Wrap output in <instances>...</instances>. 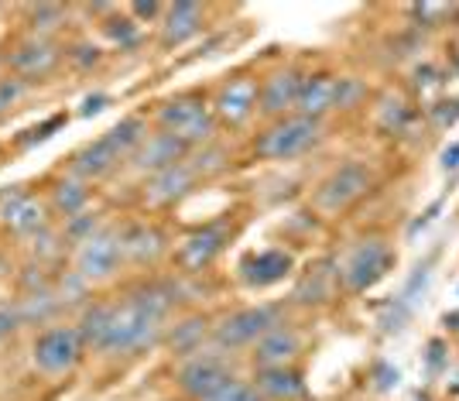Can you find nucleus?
Masks as SVG:
<instances>
[{
	"label": "nucleus",
	"mask_w": 459,
	"mask_h": 401,
	"mask_svg": "<svg viewBox=\"0 0 459 401\" xmlns=\"http://www.w3.org/2000/svg\"><path fill=\"white\" fill-rule=\"evenodd\" d=\"M169 306H172V299L165 292L148 288V292H137L127 302H117V306H93L82 316L79 333L96 350L134 353V350H144L158 340Z\"/></svg>",
	"instance_id": "f257e3e1"
},
{
	"label": "nucleus",
	"mask_w": 459,
	"mask_h": 401,
	"mask_svg": "<svg viewBox=\"0 0 459 401\" xmlns=\"http://www.w3.org/2000/svg\"><path fill=\"white\" fill-rule=\"evenodd\" d=\"M144 137H148L144 120L141 117H124L100 141H93L82 152H76V158H73V175H79V179H100V175L114 172L124 158H131L141 148Z\"/></svg>",
	"instance_id": "f03ea898"
},
{
	"label": "nucleus",
	"mask_w": 459,
	"mask_h": 401,
	"mask_svg": "<svg viewBox=\"0 0 459 401\" xmlns=\"http://www.w3.org/2000/svg\"><path fill=\"white\" fill-rule=\"evenodd\" d=\"M319 141H323V120L291 114L274 120L268 131L254 141V152L257 158H268V161H288V158L312 152Z\"/></svg>",
	"instance_id": "7ed1b4c3"
},
{
	"label": "nucleus",
	"mask_w": 459,
	"mask_h": 401,
	"mask_svg": "<svg viewBox=\"0 0 459 401\" xmlns=\"http://www.w3.org/2000/svg\"><path fill=\"white\" fill-rule=\"evenodd\" d=\"M158 124H161V131L172 134L175 141H182L186 148L210 141L212 131H216L212 107H206L203 96H175L169 103H161Z\"/></svg>",
	"instance_id": "20e7f679"
},
{
	"label": "nucleus",
	"mask_w": 459,
	"mask_h": 401,
	"mask_svg": "<svg viewBox=\"0 0 459 401\" xmlns=\"http://www.w3.org/2000/svg\"><path fill=\"white\" fill-rule=\"evenodd\" d=\"M357 96H360V83H357V79L333 76V73H316V76H306V83H302L295 114L323 120V114H329V110L353 107Z\"/></svg>",
	"instance_id": "39448f33"
},
{
	"label": "nucleus",
	"mask_w": 459,
	"mask_h": 401,
	"mask_svg": "<svg viewBox=\"0 0 459 401\" xmlns=\"http://www.w3.org/2000/svg\"><path fill=\"white\" fill-rule=\"evenodd\" d=\"M86 350V340L79 333V326H52V329H41L35 346H31V361L41 374L58 378V374H69L79 363Z\"/></svg>",
	"instance_id": "423d86ee"
},
{
	"label": "nucleus",
	"mask_w": 459,
	"mask_h": 401,
	"mask_svg": "<svg viewBox=\"0 0 459 401\" xmlns=\"http://www.w3.org/2000/svg\"><path fill=\"white\" fill-rule=\"evenodd\" d=\"M124 261V240L120 230H93L90 237L79 240L76 250V275L82 282H103L110 278Z\"/></svg>",
	"instance_id": "0eeeda50"
},
{
	"label": "nucleus",
	"mask_w": 459,
	"mask_h": 401,
	"mask_svg": "<svg viewBox=\"0 0 459 401\" xmlns=\"http://www.w3.org/2000/svg\"><path fill=\"white\" fill-rule=\"evenodd\" d=\"M274 326H281V312L274 306H247L230 312L227 319H220V326L212 329V336H216L220 346L237 350V346H254Z\"/></svg>",
	"instance_id": "6e6552de"
},
{
	"label": "nucleus",
	"mask_w": 459,
	"mask_h": 401,
	"mask_svg": "<svg viewBox=\"0 0 459 401\" xmlns=\"http://www.w3.org/2000/svg\"><path fill=\"white\" fill-rule=\"evenodd\" d=\"M391 265H394V250L381 240H364L360 248L350 250V257L340 267V282L350 292H367L391 271Z\"/></svg>",
	"instance_id": "1a4fd4ad"
},
{
	"label": "nucleus",
	"mask_w": 459,
	"mask_h": 401,
	"mask_svg": "<svg viewBox=\"0 0 459 401\" xmlns=\"http://www.w3.org/2000/svg\"><path fill=\"white\" fill-rule=\"evenodd\" d=\"M367 192H370V172H367L364 165L350 161V165L336 169V172L319 186L316 206L323 213H343V210H350L357 199H364Z\"/></svg>",
	"instance_id": "9d476101"
},
{
	"label": "nucleus",
	"mask_w": 459,
	"mask_h": 401,
	"mask_svg": "<svg viewBox=\"0 0 459 401\" xmlns=\"http://www.w3.org/2000/svg\"><path fill=\"white\" fill-rule=\"evenodd\" d=\"M261 103V83L250 76H233L220 86L216 103H212V117L223 124H244L257 114Z\"/></svg>",
	"instance_id": "9b49d317"
},
{
	"label": "nucleus",
	"mask_w": 459,
	"mask_h": 401,
	"mask_svg": "<svg viewBox=\"0 0 459 401\" xmlns=\"http://www.w3.org/2000/svg\"><path fill=\"white\" fill-rule=\"evenodd\" d=\"M58 62H62V48L52 39H45V35H31L11 52V69L24 83L28 79H45Z\"/></svg>",
	"instance_id": "f8f14e48"
},
{
	"label": "nucleus",
	"mask_w": 459,
	"mask_h": 401,
	"mask_svg": "<svg viewBox=\"0 0 459 401\" xmlns=\"http://www.w3.org/2000/svg\"><path fill=\"white\" fill-rule=\"evenodd\" d=\"M230 378H233V370H230L223 361H216V357H192L189 363L178 367V388H182L186 398H192V401H206L212 391L223 388Z\"/></svg>",
	"instance_id": "ddd939ff"
},
{
	"label": "nucleus",
	"mask_w": 459,
	"mask_h": 401,
	"mask_svg": "<svg viewBox=\"0 0 459 401\" xmlns=\"http://www.w3.org/2000/svg\"><path fill=\"white\" fill-rule=\"evenodd\" d=\"M302 83H306V76H302L299 69H281V73L268 76L264 83H261V103H257V110L281 120L288 110H295V107H299Z\"/></svg>",
	"instance_id": "4468645a"
},
{
	"label": "nucleus",
	"mask_w": 459,
	"mask_h": 401,
	"mask_svg": "<svg viewBox=\"0 0 459 401\" xmlns=\"http://www.w3.org/2000/svg\"><path fill=\"white\" fill-rule=\"evenodd\" d=\"M0 223L14 233H39L45 227V206L24 189L4 192L0 196Z\"/></svg>",
	"instance_id": "2eb2a0df"
},
{
	"label": "nucleus",
	"mask_w": 459,
	"mask_h": 401,
	"mask_svg": "<svg viewBox=\"0 0 459 401\" xmlns=\"http://www.w3.org/2000/svg\"><path fill=\"white\" fill-rule=\"evenodd\" d=\"M302 340L291 326H274L271 333H264L257 344H254V367H291V361L299 357Z\"/></svg>",
	"instance_id": "dca6fc26"
},
{
	"label": "nucleus",
	"mask_w": 459,
	"mask_h": 401,
	"mask_svg": "<svg viewBox=\"0 0 459 401\" xmlns=\"http://www.w3.org/2000/svg\"><path fill=\"white\" fill-rule=\"evenodd\" d=\"M134 165L141 169V172H165V169H172V165H178L182 158H186V144L182 141H175L172 134H152V137H144L141 141V148H137L134 154Z\"/></svg>",
	"instance_id": "f3484780"
},
{
	"label": "nucleus",
	"mask_w": 459,
	"mask_h": 401,
	"mask_svg": "<svg viewBox=\"0 0 459 401\" xmlns=\"http://www.w3.org/2000/svg\"><path fill=\"white\" fill-rule=\"evenodd\" d=\"M291 267H295V257L288 250H261V254H254V257L244 261V282L254 288L278 285V282H285L288 275H291Z\"/></svg>",
	"instance_id": "a211bd4d"
},
{
	"label": "nucleus",
	"mask_w": 459,
	"mask_h": 401,
	"mask_svg": "<svg viewBox=\"0 0 459 401\" xmlns=\"http://www.w3.org/2000/svg\"><path fill=\"white\" fill-rule=\"evenodd\" d=\"M227 230L223 227H203L195 230L192 237H186V244L178 248V265L189 271H203L206 265H212V257L223 250Z\"/></svg>",
	"instance_id": "6ab92c4d"
},
{
	"label": "nucleus",
	"mask_w": 459,
	"mask_h": 401,
	"mask_svg": "<svg viewBox=\"0 0 459 401\" xmlns=\"http://www.w3.org/2000/svg\"><path fill=\"white\" fill-rule=\"evenodd\" d=\"M254 388L261 391L264 401H295L302 398L306 381L295 367H261L257 378H254Z\"/></svg>",
	"instance_id": "aec40b11"
},
{
	"label": "nucleus",
	"mask_w": 459,
	"mask_h": 401,
	"mask_svg": "<svg viewBox=\"0 0 459 401\" xmlns=\"http://www.w3.org/2000/svg\"><path fill=\"white\" fill-rule=\"evenodd\" d=\"M199 24H203L199 4H175L165 11V21H161V45L175 48V45L189 41L192 35H199Z\"/></svg>",
	"instance_id": "412c9836"
},
{
	"label": "nucleus",
	"mask_w": 459,
	"mask_h": 401,
	"mask_svg": "<svg viewBox=\"0 0 459 401\" xmlns=\"http://www.w3.org/2000/svg\"><path fill=\"white\" fill-rule=\"evenodd\" d=\"M192 182H195V169H192L189 161L182 158L178 165H172V169H165V172L152 175V182H148V203H172V199H178L182 192L189 189Z\"/></svg>",
	"instance_id": "4be33fe9"
},
{
	"label": "nucleus",
	"mask_w": 459,
	"mask_h": 401,
	"mask_svg": "<svg viewBox=\"0 0 459 401\" xmlns=\"http://www.w3.org/2000/svg\"><path fill=\"white\" fill-rule=\"evenodd\" d=\"M120 240H124V257H131V261H137V265L154 261V257L165 250L161 230L148 227V223H134V227L120 230Z\"/></svg>",
	"instance_id": "5701e85b"
},
{
	"label": "nucleus",
	"mask_w": 459,
	"mask_h": 401,
	"mask_svg": "<svg viewBox=\"0 0 459 401\" xmlns=\"http://www.w3.org/2000/svg\"><path fill=\"white\" fill-rule=\"evenodd\" d=\"M52 203H56V210L62 213V216H82V210H86V203H90V192L82 189V182H73V179H62L56 186V192H52Z\"/></svg>",
	"instance_id": "b1692460"
},
{
	"label": "nucleus",
	"mask_w": 459,
	"mask_h": 401,
	"mask_svg": "<svg viewBox=\"0 0 459 401\" xmlns=\"http://www.w3.org/2000/svg\"><path fill=\"white\" fill-rule=\"evenodd\" d=\"M206 401H264V398H261V391L254 388V381H244V378L233 374V378H230L223 388H216Z\"/></svg>",
	"instance_id": "393cba45"
},
{
	"label": "nucleus",
	"mask_w": 459,
	"mask_h": 401,
	"mask_svg": "<svg viewBox=\"0 0 459 401\" xmlns=\"http://www.w3.org/2000/svg\"><path fill=\"white\" fill-rule=\"evenodd\" d=\"M28 93V83L18 76H4L0 79V117H7L14 107H18L21 100Z\"/></svg>",
	"instance_id": "a878e982"
},
{
	"label": "nucleus",
	"mask_w": 459,
	"mask_h": 401,
	"mask_svg": "<svg viewBox=\"0 0 459 401\" xmlns=\"http://www.w3.org/2000/svg\"><path fill=\"white\" fill-rule=\"evenodd\" d=\"M14 323H18V312H11V309H0V336L14 333Z\"/></svg>",
	"instance_id": "bb28decb"
},
{
	"label": "nucleus",
	"mask_w": 459,
	"mask_h": 401,
	"mask_svg": "<svg viewBox=\"0 0 459 401\" xmlns=\"http://www.w3.org/2000/svg\"><path fill=\"white\" fill-rule=\"evenodd\" d=\"M103 103H107V96H90V100L82 103V110H79V114H82V117L100 114V110H103Z\"/></svg>",
	"instance_id": "cd10ccee"
},
{
	"label": "nucleus",
	"mask_w": 459,
	"mask_h": 401,
	"mask_svg": "<svg viewBox=\"0 0 459 401\" xmlns=\"http://www.w3.org/2000/svg\"><path fill=\"white\" fill-rule=\"evenodd\" d=\"M137 18H154V14H161V7L158 4H137V7H131Z\"/></svg>",
	"instance_id": "c85d7f7f"
}]
</instances>
